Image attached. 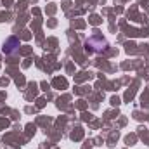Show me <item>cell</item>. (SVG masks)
Returning <instances> with one entry per match:
<instances>
[{
  "mask_svg": "<svg viewBox=\"0 0 149 149\" xmlns=\"http://www.w3.org/2000/svg\"><path fill=\"white\" fill-rule=\"evenodd\" d=\"M85 45H87V50H92V52H104L108 49V42L99 35L90 37L85 42Z\"/></svg>",
  "mask_w": 149,
  "mask_h": 149,
  "instance_id": "cell-1",
  "label": "cell"
},
{
  "mask_svg": "<svg viewBox=\"0 0 149 149\" xmlns=\"http://www.w3.org/2000/svg\"><path fill=\"white\" fill-rule=\"evenodd\" d=\"M12 45H19V42H17L16 38H9V40L3 43V52H7V54H12V52L16 50V47H12Z\"/></svg>",
  "mask_w": 149,
  "mask_h": 149,
  "instance_id": "cell-2",
  "label": "cell"
}]
</instances>
